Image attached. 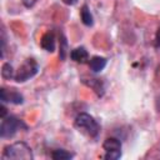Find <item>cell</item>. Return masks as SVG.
<instances>
[{
	"instance_id": "6da1fadb",
	"label": "cell",
	"mask_w": 160,
	"mask_h": 160,
	"mask_svg": "<svg viewBox=\"0 0 160 160\" xmlns=\"http://www.w3.org/2000/svg\"><path fill=\"white\" fill-rule=\"evenodd\" d=\"M4 160H32L34 154L31 148L24 141H16L14 144L6 145L2 151Z\"/></svg>"
},
{
	"instance_id": "7a4b0ae2",
	"label": "cell",
	"mask_w": 160,
	"mask_h": 160,
	"mask_svg": "<svg viewBox=\"0 0 160 160\" xmlns=\"http://www.w3.org/2000/svg\"><path fill=\"white\" fill-rule=\"evenodd\" d=\"M74 126L79 131L86 134L90 138H96L99 131H100V126H99L98 121L88 112L78 114L75 120H74Z\"/></svg>"
},
{
	"instance_id": "3957f363",
	"label": "cell",
	"mask_w": 160,
	"mask_h": 160,
	"mask_svg": "<svg viewBox=\"0 0 160 160\" xmlns=\"http://www.w3.org/2000/svg\"><path fill=\"white\" fill-rule=\"evenodd\" d=\"M19 129H28V126L22 122V120L18 119L16 116H5L1 121V125H0V136L2 139H6V138H11L16 134V131Z\"/></svg>"
},
{
	"instance_id": "277c9868",
	"label": "cell",
	"mask_w": 160,
	"mask_h": 160,
	"mask_svg": "<svg viewBox=\"0 0 160 160\" xmlns=\"http://www.w3.org/2000/svg\"><path fill=\"white\" fill-rule=\"evenodd\" d=\"M38 64L34 59H28L18 70V72L15 74V81L16 82H24L26 80H29L30 78H32L36 72H38Z\"/></svg>"
},
{
	"instance_id": "5b68a950",
	"label": "cell",
	"mask_w": 160,
	"mask_h": 160,
	"mask_svg": "<svg viewBox=\"0 0 160 160\" xmlns=\"http://www.w3.org/2000/svg\"><path fill=\"white\" fill-rule=\"evenodd\" d=\"M102 149L105 150L104 158L108 160H116L121 156V141L118 138H108L102 142Z\"/></svg>"
},
{
	"instance_id": "8992f818",
	"label": "cell",
	"mask_w": 160,
	"mask_h": 160,
	"mask_svg": "<svg viewBox=\"0 0 160 160\" xmlns=\"http://www.w3.org/2000/svg\"><path fill=\"white\" fill-rule=\"evenodd\" d=\"M0 100H1V102L8 101V102H11L15 105H20L24 102V98L19 91H16L15 89L6 90L5 88L0 89Z\"/></svg>"
},
{
	"instance_id": "52a82bcc",
	"label": "cell",
	"mask_w": 160,
	"mask_h": 160,
	"mask_svg": "<svg viewBox=\"0 0 160 160\" xmlns=\"http://www.w3.org/2000/svg\"><path fill=\"white\" fill-rule=\"evenodd\" d=\"M40 45L44 50L52 52L55 50V35L52 31H48L42 35L41 40H40Z\"/></svg>"
},
{
	"instance_id": "ba28073f",
	"label": "cell",
	"mask_w": 160,
	"mask_h": 160,
	"mask_svg": "<svg viewBox=\"0 0 160 160\" xmlns=\"http://www.w3.org/2000/svg\"><path fill=\"white\" fill-rule=\"evenodd\" d=\"M70 59L75 62H80V64H85L89 59V54H88V50L84 48V46H80V48H75L74 50H71L70 52Z\"/></svg>"
},
{
	"instance_id": "9c48e42d",
	"label": "cell",
	"mask_w": 160,
	"mask_h": 160,
	"mask_svg": "<svg viewBox=\"0 0 160 160\" xmlns=\"http://www.w3.org/2000/svg\"><path fill=\"white\" fill-rule=\"evenodd\" d=\"M106 62L108 60L102 56H92L89 61V66H90V70L94 71V72H100L105 66H106Z\"/></svg>"
},
{
	"instance_id": "30bf717a",
	"label": "cell",
	"mask_w": 160,
	"mask_h": 160,
	"mask_svg": "<svg viewBox=\"0 0 160 160\" xmlns=\"http://www.w3.org/2000/svg\"><path fill=\"white\" fill-rule=\"evenodd\" d=\"M82 82L84 84H86L88 86H90L95 92H96V95L98 96H102L104 95V85H102V82L99 80V79H89V80H82Z\"/></svg>"
},
{
	"instance_id": "8fae6325",
	"label": "cell",
	"mask_w": 160,
	"mask_h": 160,
	"mask_svg": "<svg viewBox=\"0 0 160 160\" xmlns=\"http://www.w3.org/2000/svg\"><path fill=\"white\" fill-rule=\"evenodd\" d=\"M80 18H81V21L84 25L86 26H91L94 24V19H92V15L90 12V9L88 5H82L81 9H80Z\"/></svg>"
},
{
	"instance_id": "7c38bea8",
	"label": "cell",
	"mask_w": 160,
	"mask_h": 160,
	"mask_svg": "<svg viewBox=\"0 0 160 160\" xmlns=\"http://www.w3.org/2000/svg\"><path fill=\"white\" fill-rule=\"evenodd\" d=\"M74 155L71 154V152H69V151H66V150H64V149H56V150H54L52 152H51V158L54 159V160H69V159H71Z\"/></svg>"
},
{
	"instance_id": "4fadbf2b",
	"label": "cell",
	"mask_w": 160,
	"mask_h": 160,
	"mask_svg": "<svg viewBox=\"0 0 160 160\" xmlns=\"http://www.w3.org/2000/svg\"><path fill=\"white\" fill-rule=\"evenodd\" d=\"M59 58L61 61H64L66 59V55H68V41H66V38L60 34V40H59Z\"/></svg>"
},
{
	"instance_id": "5bb4252c",
	"label": "cell",
	"mask_w": 160,
	"mask_h": 160,
	"mask_svg": "<svg viewBox=\"0 0 160 160\" xmlns=\"http://www.w3.org/2000/svg\"><path fill=\"white\" fill-rule=\"evenodd\" d=\"M1 76L5 79V80H10L11 78H15L14 75V69L12 66L9 64V62H5L1 68Z\"/></svg>"
},
{
	"instance_id": "9a60e30c",
	"label": "cell",
	"mask_w": 160,
	"mask_h": 160,
	"mask_svg": "<svg viewBox=\"0 0 160 160\" xmlns=\"http://www.w3.org/2000/svg\"><path fill=\"white\" fill-rule=\"evenodd\" d=\"M155 46H160V26L156 30V35H155Z\"/></svg>"
},
{
	"instance_id": "2e32d148",
	"label": "cell",
	"mask_w": 160,
	"mask_h": 160,
	"mask_svg": "<svg viewBox=\"0 0 160 160\" xmlns=\"http://www.w3.org/2000/svg\"><path fill=\"white\" fill-rule=\"evenodd\" d=\"M21 1H22V4H24L25 8H31L36 2V0H21Z\"/></svg>"
},
{
	"instance_id": "e0dca14e",
	"label": "cell",
	"mask_w": 160,
	"mask_h": 160,
	"mask_svg": "<svg viewBox=\"0 0 160 160\" xmlns=\"http://www.w3.org/2000/svg\"><path fill=\"white\" fill-rule=\"evenodd\" d=\"M0 110H1V111H0V116H1V119H4V118L6 116V112H8V111H6V108L4 106V102L1 104V106H0Z\"/></svg>"
},
{
	"instance_id": "ac0fdd59",
	"label": "cell",
	"mask_w": 160,
	"mask_h": 160,
	"mask_svg": "<svg viewBox=\"0 0 160 160\" xmlns=\"http://www.w3.org/2000/svg\"><path fill=\"white\" fill-rule=\"evenodd\" d=\"M62 2L66 5H75L78 2V0H62Z\"/></svg>"
}]
</instances>
